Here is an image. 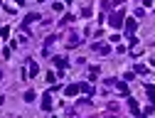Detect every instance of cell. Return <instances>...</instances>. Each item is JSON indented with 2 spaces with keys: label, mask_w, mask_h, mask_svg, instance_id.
Returning <instances> with one entry per match:
<instances>
[{
  "label": "cell",
  "mask_w": 155,
  "mask_h": 118,
  "mask_svg": "<svg viewBox=\"0 0 155 118\" xmlns=\"http://www.w3.org/2000/svg\"><path fill=\"white\" fill-rule=\"evenodd\" d=\"M35 20H40V15H37V12H30V15L25 17V22H22V27H27L30 22H35Z\"/></svg>",
  "instance_id": "obj_2"
},
{
  "label": "cell",
  "mask_w": 155,
  "mask_h": 118,
  "mask_svg": "<svg viewBox=\"0 0 155 118\" xmlns=\"http://www.w3.org/2000/svg\"><path fill=\"white\" fill-rule=\"evenodd\" d=\"M108 22H111V27H121L123 25V12H113L108 17Z\"/></svg>",
  "instance_id": "obj_1"
},
{
  "label": "cell",
  "mask_w": 155,
  "mask_h": 118,
  "mask_svg": "<svg viewBox=\"0 0 155 118\" xmlns=\"http://www.w3.org/2000/svg\"><path fill=\"white\" fill-rule=\"evenodd\" d=\"M71 20H74V15H64V17H62V25H67V22H71Z\"/></svg>",
  "instance_id": "obj_10"
},
{
  "label": "cell",
  "mask_w": 155,
  "mask_h": 118,
  "mask_svg": "<svg viewBox=\"0 0 155 118\" xmlns=\"http://www.w3.org/2000/svg\"><path fill=\"white\" fill-rule=\"evenodd\" d=\"M133 30H135V20H128V22H126V32L133 34Z\"/></svg>",
  "instance_id": "obj_4"
},
{
  "label": "cell",
  "mask_w": 155,
  "mask_h": 118,
  "mask_svg": "<svg viewBox=\"0 0 155 118\" xmlns=\"http://www.w3.org/2000/svg\"><path fill=\"white\" fill-rule=\"evenodd\" d=\"M79 91H81V86H79V84H74V86H67V96H76Z\"/></svg>",
  "instance_id": "obj_3"
},
{
  "label": "cell",
  "mask_w": 155,
  "mask_h": 118,
  "mask_svg": "<svg viewBox=\"0 0 155 118\" xmlns=\"http://www.w3.org/2000/svg\"><path fill=\"white\" fill-rule=\"evenodd\" d=\"M42 108H45V111H49V108H52V98H49V93L45 96V101H42Z\"/></svg>",
  "instance_id": "obj_5"
},
{
  "label": "cell",
  "mask_w": 155,
  "mask_h": 118,
  "mask_svg": "<svg viewBox=\"0 0 155 118\" xmlns=\"http://www.w3.org/2000/svg\"><path fill=\"white\" fill-rule=\"evenodd\" d=\"M128 106H130V111H133L135 116H140V113H138V103H135V101H133V98H128Z\"/></svg>",
  "instance_id": "obj_6"
},
{
  "label": "cell",
  "mask_w": 155,
  "mask_h": 118,
  "mask_svg": "<svg viewBox=\"0 0 155 118\" xmlns=\"http://www.w3.org/2000/svg\"><path fill=\"white\" fill-rule=\"evenodd\" d=\"M54 62H57V67H59V69L67 67V59H62V57H54Z\"/></svg>",
  "instance_id": "obj_7"
},
{
  "label": "cell",
  "mask_w": 155,
  "mask_h": 118,
  "mask_svg": "<svg viewBox=\"0 0 155 118\" xmlns=\"http://www.w3.org/2000/svg\"><path fill=\"white\" fill-rule=\"evenodd\" d=\"M37 71H40V69H37V64H35V62H30V76H35Z\"/></svg>",
  "instance_id": "obj_9"
},
{
  "label": "cell",
  "mask_w": 155,
  "mask_h": 118,
  "mask_svg": "<svg viewBox=\"0 0 155 118\" xmlns=\"http://www.w3.org/2000/svg\"><path fill=\"white\" fill-rule=\"evenodd\" d=\"M67 44H69V47H76V44H79V37H76V34H71V37H69V42H67Z\"/></svg>",
  "instance_id": "obj_8"
}]
</instances>
